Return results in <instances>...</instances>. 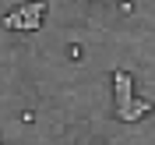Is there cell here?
Returning a JSON list of instances; mask_svg holds the SVG:
<instances>
[{"mask_svg": "<svg viewBox=\"0 0 155 145\" xmlns=\"http://www.w3.org/2000/svg\"><path fill=\"white\" fill-rule=\"evenodd\" d=\"M14 14L21 18V32H39L42 29V18H46V4H42V0H28V4H21Z\"/></svg>", "mask_w": 155, "mask_h": 145, "instance_id": "cell-1", "label": "cell"}, {"mask_svg": "<svg viewBox=\"0 0 155 145\" xmlns=\"http://www.w3.org/2000/svg\"><path fill=\"white\" fill-rule=\"evenodd\" d=\"M113 85H116V113H124L130 103H134V85H130V74L124 67L113 71Z\"/></svg>", "mask_w": 155, "mask_h": 145, "instance_id": "cell-2", "label": "cell"}, {"mask_svg": "<svg viewBox=\"0 0 155 145\" xmlns=\"http://www.w3.org/2000/svg\"><path fill=\"white\" fill-rule=\"evenodd\" d=\"M148 110H152V103H148V99H137V96H134V103H130L124 113H116V117H120V120H141Z\"/></svg>", "mask_w": 155, "mask_h": 145, "instance_id": "cell-3", "label": "cell"}]
</instances>
